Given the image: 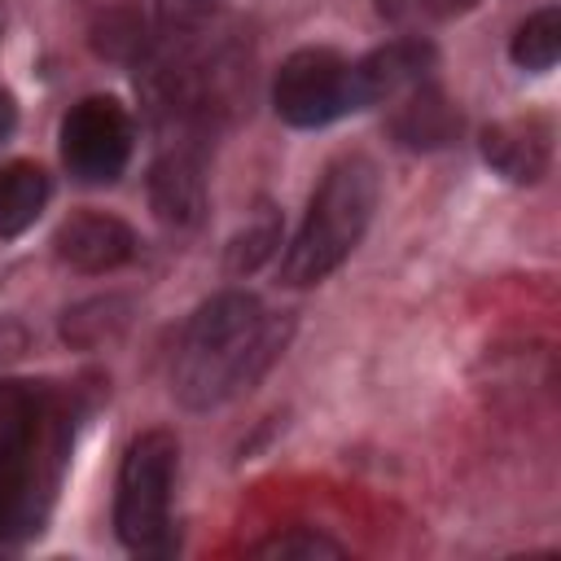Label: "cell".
I'll list each match as a JSON object with an SVG mask.
<instances>
[{"mask_svg":"<svg viewBox=\"0 0 561 561\" xmlns=\"http://www.w3.org/2000/svg\"><path fill=\"white\" fill-rule=\"evenodd\" d=\"M285 320H276L254 294L224 289L206 298L175 351L171 394L188 412H210L250 390L285 346Z\"/></svg>","mask_w":561,"mask_h":561,"instance_id":"6da1fadb","label":"cell"},{"mask_svg":"<svg viewBox=\"0 0 561 561\" xmlns=\"http://www.w3.org/2000/svg\"><path fill=\"white\" fill-rule=\"evenodd\" d=\"M377 193H381V180L364 153L337 158L320 175V184L307 202V215H302L294 241L285 245L280 280L302 289V285H320L324 276H333L364 241L373 210H377Z\"/></svg>","mask_w":561,"mask_h":561,"instance_id":"7a4b0ae2","label":"cell"},{"mask_svg":"<svg viewBox=\"0 0 561 561\" xmlns=\"http://www.w3.org/2000/svg\"><path fill=\"white\" fill-rule=\"evenodd\" d=\"M180 469V443L171 430H145L127 443L114 486V530L136 557H162L175 548L171 491Z\"/></svg>","mask_w":561,"mask_h":561,"instance_id":"3957f363","label":"cell"},{"mask_svg":"<svg viewBox=\"0 0 561 561\" xmlns=\"http://www.w3.org/2000/svg\"><path fill=\"white\" fill-rule=\"evenodd\" d=\"M272 110L280 123L302 127V131H316V127L346 118L351 110H359L351 61L333 48L289 53L272 79Z\"/></svg>","mask_w":561,"mask_h":561,"instance_id":"277c9868","label":"cell"},{"mask_svg":"<svg viewBox=\"0 0 561 561\" xmlns=\"http://www.w3.org/2000/svg\"><path fill=\"white\" fill-rule=\"evenodd\" d=\"M131 114L114 96H83L61 118V162L79 184H114L131 162Z\"/></svg>","mask_w":561,"mask_h":561,"instance_id":"5b68a950","label":"cell"},{"mask_svg":"<svg viewBox=\"0 0 561 561\" xmlns=\"http://www.w3.org/2000/svg\"><path fill=\"white\" fill-rule=\"evenodd\" d=\"M434 61H438V53H434V44L421 39V35H399V39L373 48L368 57L351 61L359 110L399 101V96H408L412 88L430 83V79H434Z\"/></svg>","mask_w":561,"mask_h":561,"instance_id":"8992f818","label":"cell"},{"mask_svg":"<svg viewBox=\"0 0 561 561\" xmlns=\"http://www.w3.org/2000/svg\"><path fill=\"white\" fill-rule=\"evenodd\" d=\"M57 259L83 276H101V272H118L123 263L136 259V232L131 224H123L118 215L105 210H75L70 219H61L57 237Z\"/></svg>","mask_w":561,"mask_h":561,"instance_id":"52a82bcc","label":"cell"},{"mask_svg":"<svg viewBox=\"0 0 561 561\" xmlns=\"http://www.w3.org/2000/svg\"><path fill=\"white\" fill-rule=\"evenodd\" d=\"M149 206L171 228H197L206 215V171L193 145H167L149 167Z\"/></svg>","mask_w":561,"mask_h":561,"instance_id":"ba28073f","label":"cell"},{"mask_svg":"<svg viewBox=\"0 0 561 561\" xmlns=\"http://www.w3.org/2000/svg\"><path fill=\"white\" fill-rule=\"evenodd\" d=\"M390 131L408 149H438V145H447L460 131V110L430 79V83L412 88L408 96H399V110L390 118Z\"/></svg>","mask_w":561,"mask_h":561,"instance_id":"9c48e42d","label":"cell"},{"mask_svg":"<svg viewBox=\"0 0 561 561\" xmlns=\"http://www.w3.org/2000/svg\"><path fill=\"white\" fill-rule=\"evenodd\" d=\"M482 158L513 184H530L543 175L548 167V131L539 123H522V118H508V123H491L482 131Z\"/></svg>","mask_w":561,"mask_h":561,"instance_id":"30bf717a","label":"cell"},{"mask_svg":"<svg viewBox=\"0 0 561 561\" xmlns=\"http://www.w3.org/2000/svg\"><path fill=\"white\" fill-rule=\"evenodd\" d=\"M53 197V184H48V171L39 162H4L0 167V237L13 241L22 237L48 206Z\"/></svg>","mask_w":561,"mask_h":561,"instance_id":"8fae6325","label":"cell"},{"mask_svg":"<svg viewBox=\"0 0 561 561\" xmlns=\"http://www.w3.org/2000/svg\"><path fill=\"white\" fill-rule=\"evenodd\" d=\"M39 434V394L22 381H0V473L26 469Z\"/></svg>","mask_w":561,"mask_h":561,"instance_id":"7c38bea8","label":"cell"},{"mask_svg":"<svg viewBox=\"0 0 561 561\" xmlns=\"http://www.w3.org/2000/svg\"><path fill=\"white\" fill-rule=\"evenodd\" d=\"M508 57H513V66L535 70V75H543V70L557 66V57H561V13H557V4L535 9V13L513 31Z\"/></svg>","mask_w":561,"mask_h":561,"instance_id":"4fadbf2b","label":"cell"},{"mask_svg":"<svg viewBox=\"0 0 561 561\" xmlns=\"http://www.w3.org/2000/svg\"><path fill=\"white\" fill-rule=\"evenodd\" d=\"M276 245H280V215L272 206H259V215H250L245 228L228 245V272L232 276L254 272L259 263H267L276 254Z\"/></svg>","mask_w":561,"mask_h":561,"instance_id":"5bb4252c","label":"cell"},{"mask_svg":"<svg viewBox=\"0 0 561 561\" xmlns=\"http://www.w3.org/2000/svg\"><path fill=\"white\" fill-rule=\"evenodd\" d=\"M254 557H272V561H316V557H346V548L337 539H329L324 530L316 526H289V530H276L267 539H259L250 548Z\"/></svg>","mask_w":561,"mask_h":561,"instance_id":"9a60e30c","label":"cell"},{"mask_svg":"<svg viewBox=\"0 0 561 561\" xmlns=\"http://www.w3.org/2000/svg\"><path fill=\"white\" fill-rule=\"evenodd\" d=\"M473 0H377V13L394 26H430L443 18L465 13Z\"/></svg>","mask_w":561,"mask_h":561,"instance_id":"2e32d148","label":"cell"},{"mask_svg":"<svg viewBox=\"0 0 561 561\" xmlns=\"http://www.w3.org/2000/svg\"><path fill=\"white\" fill-rule=\"evenodd\" d=\"M153 9H158V26L167 35H197L215 22L224 0H153Z\"/></svg>","mask_w":561,"mask_h":561,"instance_id":"e0dca14e","label":"cell"},{"mask_svg":"<svg viewBox=\"0 0 561 561\" xmlns=\"http://www.w3.org/2000/svg\"><path fill=\"white\" fill-rule=\"evenodd\" d=\"M13 127H18V101L9 88H0V145L13 136Z\"/></svg>","mask_w":561,"mask_h":561,"instance_id":"ac0fdd59","label":"cell"}]
</instances>
